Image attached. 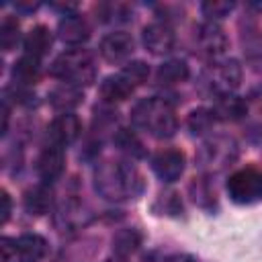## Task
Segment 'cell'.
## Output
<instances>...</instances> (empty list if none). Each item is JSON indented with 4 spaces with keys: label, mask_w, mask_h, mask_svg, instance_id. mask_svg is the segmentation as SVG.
<instances>
[{
    "label": "cell",
    "mask_w": 262,
    "mask_h": 262,
    "mask_svg": "<svg viewBox=\"0 0 262 262\" xmlns=\"http://www.w3.org/2000/svg\"><path fill=\"white\" fill-rule=\"evenodd\" d=\"M47 131H49L51 143L63 147V145L74 143V141L80 137L82 125H80V119H78L76 115H72V113H61V115H57V117L51 121V125H49Z\"/></svg>",
    "instance_id": "10"
},
{
    "label": "cell",
    "mask_w": 262,
    "mask_h": 262,
    "mask_svg": "<svg viewBox=\"0 0 262 262\" xmlns=\"http://www.w3.org/2000/svg\"><path fill=\"white\" fill-rule=\"evenodd\" d=\"M131 119L139 129L147 131L158 139H168L178 129L174 106L168 98H162V96L139 100L131 111Z\"/></svg>",
    "instance_id": "2"
},
{
    "label": "cell",
    "mask_w": 262,
    "mask_h": 262,
    "mask_svg": "<svg viewBox=\"0 0 262 262\" xmlns=\"http://www.w3.org/2000/svg\"><path fill=\"white\" fill-rule=\"evenodd\" d=\"M135 49V41L129 33L125 31H115V33H108L106 37H102L100 41V55L111 61V63H119V61H125L131 57Z\"/></svg>",
    "instance_id": "8"
},
{
    "label": "cell",
    "mask_w": 262,
    "mask_h": 262,
    "mask_svg": "<svg viewBox=\"0 0 262 262\" xmlns=\"http://www.w3.org/2000/svg\"><path fill=\"white\" fill-rule=\"evenodd\" d=\"M82 100H84L82 88H78V86H74V84H68V82L55 86V88L49 92V102H51V106L57 108V111H61V113L74 111L76 106L82 104Z\"/></svg>",
    "instance_id": "16"
},
{
    "label": "cell",
    "mask_w": 262,
    "mask_h": 262,
    "mask_svg": "<svg viewBox=\"0 0 262 262\" xmlns=\"http://www.w3.org/2000/svg\"><path fill=\"white\" fill-rule=\"evenodd\" d=\"M23 203H25V209L31 213V215H45L51 211L53 207V192L49 186L45 184H37L33 188H29L23 196Z\"/></svg>",
    "instance_id": "18"
},
{
    "label": "cell",
    "mask_w": 262,
    "mask_h": 262,
    "mask_svg": "<svg viewBox=\"0 0 262 262\" xmlns=\"http://www.w3.org/2000/svg\"><path fill=\"white\" fill-rule=\"evenodd\" d=\"M18 39H20V29H18L16 18L6 16L0 25V47L4 51H12L18 43Z\"/></svg>",
    "instance_id": "26"
},
{
    "label": "cell",
    "mask_w": 262,
    "mask_h": 262,
    "mask_svg": "<svg viewBox=\"0 0 262 262\" xmlns=\"http://www.w3.org/2000/svg\"><path fill=\"white\" fill-rule=\"evenodd\" d=\"M227 194L237 205H256L262 201V170L242 168L227 180Z\"/></svg>",
    "instance_id": "5"
},
{
    "label": "cell",
    "mask_w": 262,
    "mask_h": 262,
    "mask_svg": "<svg viewBox=\"0 0 262 262\" xmlns=\"http://www.w3.org/2000/svg\"><path fill=\"white\" fill-rule=\"evenodd\" d=\"M151 170L164 182H174L184 172V154L178 149H162L151 158Z\"/></svg>",
    "instance_id": "9"
},
{
    "label": "cell",
    "mask_w": 262,
    "mask_h": 262,
    "mask_svg": "<svg viewBox=\"0 0 262 262\" xmlns=\"http://www.w3.org/2000/svg\"><path fill=\"white\" fill-rule=\"evenodd\" d=\"M16 248L18 254L27 260V262H35L39 258H43L47 254V242L45 237L37 235V233H25L16 239Z\"/></svg>",
    "instance_id": "22"
},
{
    "label": "cell",
    "mask_w": 262,
    "mask_h": 262,
    "mask_svg": "<svg viewBox=\"0 0 262 262\" xmlns=\"http://www.w3.org/2000/svg\"><path fill=\"white\" fill-rule=\"evenodd\" d=\"M139 246H141V233H139V229H135V227L119 229V231L113 235V252H115V256L127 258L129 254L137 252Z\"/></svg>",
    "instance_id": "21"
},
{
    "label": "cell",
    "mask_w": 262,
    "mask_h": 262,
    "mask_svg": "<svg viewBox=\"0 0 262 262\" xmlns=\"http://www.w3.org/2000/svg\"><path fill=\"white\" fill-rule=\"evenodd\" d=\"M190 192H192L194 203H199L201 207H209L215 201V194H213L207 178H194L192 184H190Z\"/></svg>",
    "instance_id": "30"
},
{
    "label": "cell",
    "mask_w": 262,
    "mask_h": 262,
    "mask_svg": "<svg viewBox=\"0 0 262 262\" xmlns=\"http://www.w3.org/2000/svg\"><path fill=\"white\" fill-rule=\"evenodd\" d=\"M235 158H237V143L227 135L209 137L196 154L199 166L207 172H221L223 168L231 166Z\"/></svg>",
    "instance_id": "4"
},
{
    "label": "cell",
    "mask_w": 262,
    "mask_h": 262,
    "mask_svg": "<svg viewBox=\"0 0 262 262\" xmlns=\"http://www.w3.org/2000/svg\"><path fill=\"white\" fill-rule=\"evenodd\" d=\"M113 141H115V145H117L123 154H127V156H131V158H141V156L145 154L141 139H139L133 131H129V129H119V131L115 133Z\"/></svg>",
    "instance_id": "25"
},
{
    "label": "cell",
    "mask_w": 262,
    "mask_h": 262,
    "mask_svg": "<svg viewBox=\"0 0 262 262\" xmlns=\"http://www.w3.org/2000/svg\"><path fill=\"white\" fill-rule=\"evenodd\" d=\"M104 262H127L125 258H121V256H113V258H106Z\"/></svg>",
    "instance_id": "39"
},
{
    "label": "cell",
    "mask_w": 262,
    "mask_h": 262,
    "mask_svg": "<svg viewBox=\"0 0 262 262\" xmlns=\"http://www.w3.org/2000/svg\"><path fill=\"white\" fill-rule=\"evenodd\" d=\"M215 121L217 119L211 108H194V111H190V115L186 119V127L192 135H207L213 129Z\"/></svg>",
    "instance_id": "24"
},
{
    "label": "cell",
    "mask_w": 262,
    "mask_h": 262,
    "mask_svg": "<svg viewBox=\"0 0 262 262\" xmlns=\"http://www.w3.org/2000/svg\"><path fill=\"white\" fill-rule=\"evenodd\" d=\"M6 92H10V94H12V98H14L16 102H20V104H31V102H35V94L29 90V86L14 84V86H12V88H8Z\"/></svg>",
    "instance_id": "32"
},
{
    "label": "cell",
    "mask_w": 262,
    "mask_h": 262,
    "mask_svg": "<svg viewBox=\"0 0 262 262\" xmlns=\"http://www.w3.org/2000/svg\"><path fill=\"white\" fill-rule=\"evenodd\" d=\"M49 74L53 78H59L68 84H74L78 88L88 86L96 78V66L94 57L86 49H68L61 55H57L49 68Z\"/></svg>",
    "instance_id": "3"
},
{
    "label": "cell",
    "mask_w": 262,
    "mask_h": 262,
    "mask_svg": "<svg viewBox=\"0 0 262 262\" xmlns=\"http://www.w3.org/2000/svg\"><path fill=\"white\" fill-rule=\"evenodd\" d=\"M164 262H196L192 256H186V254H174L170 258H166Z\"/></svg>",
    "instance_id": "38"
},
{
    "label": "cell",
    "mask_w": 262,
    "mask_h": 262,
    "mask_svg": "<svg viewBox=\"0 0 262 262\" xmlns=\"http://www.w3.org/2000/svg\"><path fill=\"white\" fill-rule=\"evenodd\" d=\"M143 45L154 55H164L174 47V31L168 23H151L143 29Z\"/></svg>",
    "instance_id": "11"
},
{
    "label": "cell",
    "mask_w": 262,
    "mask_h": 262,
    "mask_svg": "<svg viewBox=\"0 0 262 262\" xmlns=\"http://www.w3.org/2000/svg\"><path fill=\"white\" fill-rule=\"evenodd\" d=\"M0 201H2V209H0L2 217H0V221H2V223H6V221H8V217H10V209H12V203H10V196H8V192H6V190H2Z\"/></svg>",
    "instance_id": "35"
},
{
    "label": "cell",
    "mask_w": 262,
    "mask_h": 262,
    "mask_svg": "<svg viewBox=\"0 0 262 262\" xmlns=\"http://www.w3.org/2000/svg\"><path fill=\"white\" fill-rule=\"evenodd\" d=\"M156 78L160 84H178V82H184L188 78V66L180 59H170V61H164L158 72H156Z\"/></svg>",
    "instance_id": "23"
},
{
    "label": "cell",
    "mask_w": 262,
    "mask_h": 262,
    "mask_svg": "<svg viewBox=\"0 0 262 262\" xmlns=\"http://www.w3.org/2000/svg\"><path fill=\"white\" fill-rule=\"evenodd\" d=\"M194 43L199 47V51L205 55V57H219L225 49H227V35L225 31L217 25V23H203L199 25L196 29V35H194Z\"/></svg>",
    "instance_id": "7"
},
{
    "label": "cell",
    "mask_w": 262,
    "mask_h": 262,
    "mask_svg": "<svg viewBox=\"0 0 262 262\" xmlns=\"http://www.w3.org/2000/svg\"><path fill=\"white\" fill-rule=\"evenodd\" d=\"M160 203L164 205V211L170 213V215H176V213L182 211V203H180V199H178L176 192H166V194H162V196H160Z\"/></svg>",
    "instance_id": "33"
},
{
    "label": "cell",
    "mask_w": 262,
    "mask_h": 262,
    "mask_svg": "<svg viewBox=\"0 0 262 262\" xmlns=\"http://www.w3.org/2000/svg\"><path fill=\"white\" fill-rule=\"evenodd\" d=\"M63 166H66V154H63V147L59 145H47L39 158H37V174L45 180V182H53L55 178L61 176L63 172Z\"/></svg>",
    "instance_id": "12"
},
{
    "label": "cell",
    "mask_w": 262,
    "mask_h": 262,
    "mask_svg": "<svg viewBox=\"0 0 262 262\" xmlns=\"http://www.w3.org/2000/svg\"><path fill=\"white\" fill-rule=\"evenodd\" d=\"M98 14L106 23H121V20H129L131 10H129L127 4L115 2V4H102V6H98Z\"/></svg>",
    "instance_id": "28"
},
{
    "label": "cell",
    "mask_w": 262,
    "mask_h": 262,
    "mask_svg": "<svg viewBox=\"0 0 262 262\" xmlns=\"http://www.w3.org/2000/svg\"><path fill=\"white\" fill-rule=\"evenodd\" d=\"M121 74H123L133 86H137V84L147 82V78H149V66H147L145 61H129V63L121 70Z\"/></svg>",
    "instance_id": "29"
},
{
    "label": "cell",
    "mask_w": 262,
    "mask_h": 262,
    "mask_svg": "<svg viewBox=\"0 0 262 262\" xmlns=\"http://www.w3.org/2000/svg\"><path fill=\"white\" fill-rule=\"evenodd\" d=\"M90 221V211L80 201H68L55 215V223L61 229H78Z\"/></svg>",
    "instance_id": "17"
},
{
    "label": "cell",
    "mask_w": 262,
    "mask_h": 262,
    "mask_svg": "<svg viewBox=\"0 0 262 262\" xmlns=\"http://www.w3.org/2000/svg\"><path fill=\"white\" fill-rule=\"evenodd\" d=\"M205 86L209 88V92H213L215 96L219 94H229L233 88L239 86L242 82V66L235 59H225V61H217L213 63L205 76H203Z\"/></svg>",
    "instance_id": "6"
},
{
    "label": "cell",
    "mask_w": 262,
    "mask_h": 262,
    "mask_svg": "<svg viewBox=\"0 0 262 262\" xmlns=\"http://www.w3.org/2000/svg\"><path fill=\"white\" fill-rule=\"evenodd\" d=\"M248 102L254 104L258 111H262V84L256 86V88H252V92H250V96H248Z\"/></svg>",
    "instance_id": "36"
},
{
    "label": "cell",
    "mask_w": 262,
    "mask_h": 262,
    "mask_svg": "<svg viewBox=\"0 0 262 262\" xmlns=\"http://www.w3.org/2000/svg\"><path fill=\"white\" fill-rule=\"evenodd\" d=\"M41 76V66H39V59L33 57V55H23L20 59L14 61L12 66V78H14V84H20V86H31L39 80Z\"/></svg>",
    "instance_id": "20"
},
{
    "label": "cell",
    "mask_w": 262,
    "mask_h": 262,
    "mask_svg": "<svg viewBox=\"0 0 262 262\" xmlns=\"http://www.w3.org/2000/svg\"><path fill=\"white\" fill-rule=\"evenodd\" d=\"M133 88H135V86L119 72V74H115V76H106V78L100 82L98 92H100L102 102L115 104V102L127 100V98L133 94Z\"/></svg>",
    "instance_id": "15"
},
{
    "label": "cell",
    "mask_w": 262,
    "mask_h": 262,
    "mask_svg": "<svg viewBox=\"0 0 262 262\" xmlns=\"http://www.w3.org/2000/svg\"><path fill=\"white\" fill-rule=\"evenodd\" d=\"M51 43H53V37H51V31L43 25H37L33 27L27 37H25V53L27 55H33L37 59H41L49 49H51Z\"/></svg>",
    "instance_id": "19"
},
{
    "label": "cell",
    "mask_w": 262,
    "mask_h": 262,
    "mask_svg": "<svg viewBox=\"0 0 262 262\" xmlns=\"http://www.w3.org/2000/svg\"><path fill=\"white\" fill-rule=\"evenodd\" d=\"M117 121V111H113L106 102L102 106H96L94 111V127L96 129H102V127H108Z\"/></svg>",
    "instance_id": "31"
},
{
    "label": "cell",
    "mask_w": 262,
    "mask_h": 262,
    "mask_svg": "<svg viewBox=\"0 0 262 262\" xmlns=\"http://www.w3.org/2000/svg\"><path fill=\"white\" fill-rule=\"evenodd\" d=\"M0 252H2V262H12V258L18 254L16 239L2 237V242H0Z\"/></svg>",
    "instance_id": "34"
},
{
    "label": "cell",
    "mask_w": 262,
    "mask_h": 262,
    "mask_svg": "<svg viewBox=\"0 0 262 262\" xmlns=\"http://www.w3.org/2000/svg\"><path fill=\"white\" fill-rule=\"evenodd\" d=\"M14 8H16V10H23V12H33V10L39 8V4H37V2H16Z\"/></svg>",
    "instance_id": "37"
},
{
    "label": "cell",
    "mask_w": 262,
    "mask_h": 262,
    "mask_svg": "<svg viewBox=\"0 0 262 262\" xmlns=\"http://www.w3.org/2000/svg\"><path fill=\"white\" fill-rule=\"evenodd\" d=\"M233 2H227V0H207L201 4V12L207 16V20L215 23L223 16H227L231 10H233Z\"/></svg>",
    "instance_id": "27"
},
{
    "label": "cell",
    "mask_w": 262,
    "mask_h": 262,
    "mask_svg": "<svg viewBox=\"0 0 262 262\" xmlns=\"http://www.w3.org/2000/svg\"><path fill=\"white\" fill-rule=\"evenodd\" d=\"M213 115L219 121H239L246 117L248 113V100L235 94H219L215 96V104H213Z\"/></svg>",
    "instance_id": "14"
},
{
    "label": "cell",
    "mask_w": 262,
    "mask_h": 262,
    "mask_svg": "<svg viewBox=\"0 0 262 262\" xmlns=\"http://www.w3.org/2000/svg\"><path fill=\"white\" fill-rule=\"evenodd\" d=\"M94 188L108 201H125L141 190L137 168L125 160H106L94 168Z\"/></svg>",
    "instance_id": "1"
},
{
    "label": "cell",
    "mask_w": 262,
    "mask_h": 262,
    "mask_svg": "<svg viewBox=\"0 0 262 262\" xmlns=\"http://www.w3.org/2000/svg\"><path fill=\"white\" fill-rule=\"evenodd\" d=\"M57 37L68 45H82L90 37V27H88L86 18L78 12L63 14V18L57 25Z\"/></svg>",
    "instance_id": "13"
}]
</instances>
